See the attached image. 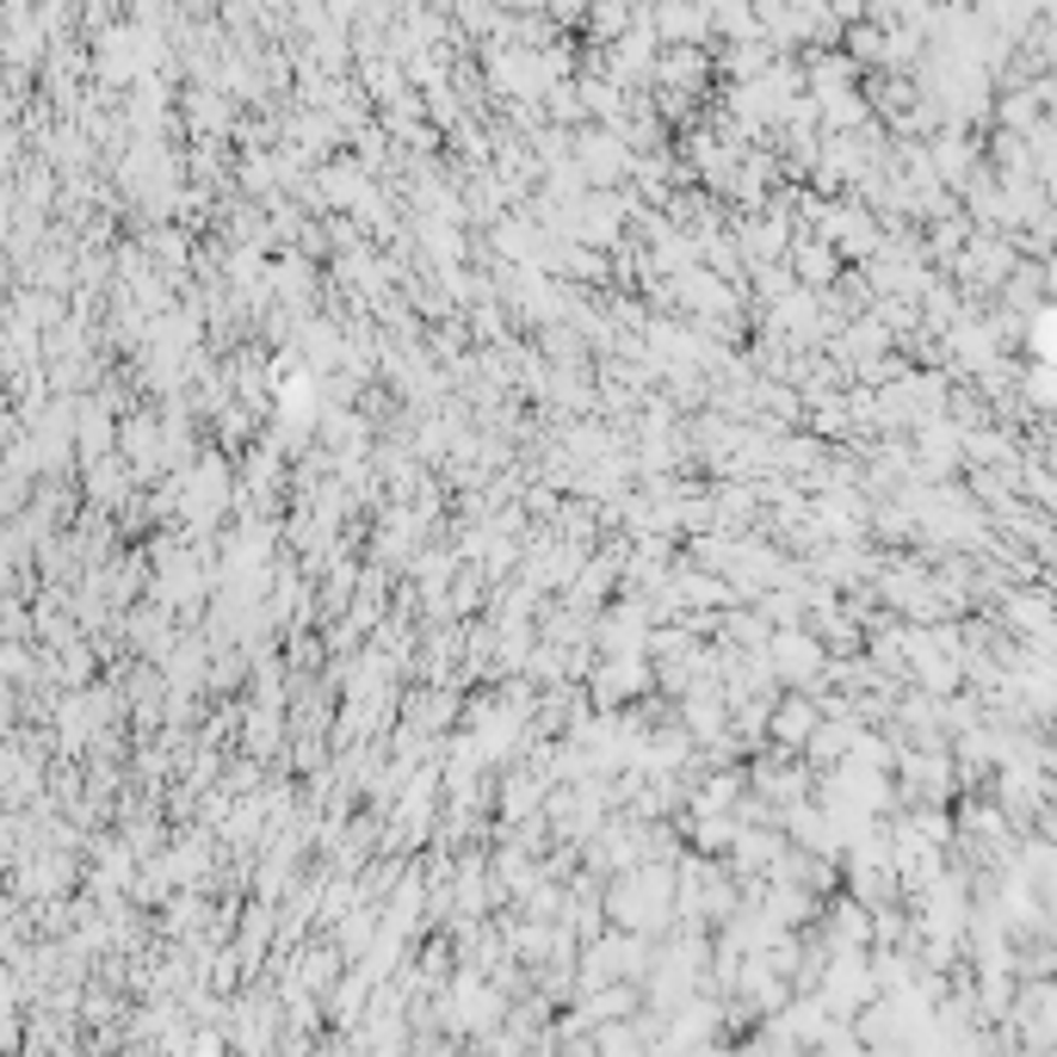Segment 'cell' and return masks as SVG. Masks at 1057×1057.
<instances>
[{
  "label": "cell",
  "instance_id": "obj_1",
  "mask_svg": "<svg viewBox=\"0 0 1057 1057\" xmlns=\"http://www.w3.org/2000/svg\"><path fill=\"white\" fill-rule=\"evenodd\" d=\"M773 736H779V743H804V736H810V705L804 700L779 705V712H773Z\"/></svg>",
  "mask_w": 1057,
  "mask_h": 1057
}]
</instances>
